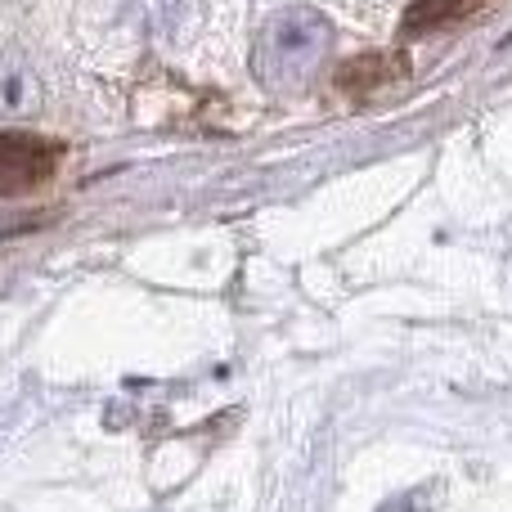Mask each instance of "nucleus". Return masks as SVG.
<instances>
[{
    "mask_svg": "<svg viewBox=\"0 0 512 512\" xmlns=\"http://www.w3.org/2000/svg\"><path fill=\"white\" fill-rule=\"evenodd\" d=\"M328 50H333V23L310 5H288L270 14L256 32L252 72L261 86L279 95H297L319 77Z\"/></svg>",
    "mask_w": 512,
    "mask_h": 512,
    "instance_id": "1",
    "label": "nucleus"
},
{
    "mask_svg": "<svg viewBox=\"0 0 512 512\" xmlns=\"http://www.w3.org/2000/svg\"><path fill=\"white\" fill-rule=\"evenodd\" d=\"M59 167V149L41 135H0V198L18 194V189H32L36 180H45Z\"/></svg>",
    "mask_w": 512,
    "mask_h": 512,
    "instance_id": "2",
    "label": "nucleus"
},
{
    "mask_svg": "<svg viewBox=\"0 0 512 512\" xmlns=\"http://www.w3.org/2000/svg\"><path fill=\"white\" fill-rule=\"evenodd\" d=\"M463 9V0H414L405 9V32H432V27L450 23Z\"/></svg>",
    "mask_w": 512,
    "mask_h": 512,
    "instance_id": "3",
    "label": "nucleus"
}]
</instances>
